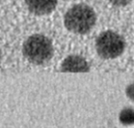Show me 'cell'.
<instances>
[{"label":"cell","instance_id":"obj_8","mask_svg":"<svg viewBox=\"0 0 134 128\" xmlns=\"http://www.w3.org/2000/svg\"><path fill=\"white\" fill-rule=\"evenodd\" d=\"M125 94L131 100V102H134V82H131L126 87L125 89Z\"/></svg>","mask_w":134,"mask_h":128},{"label":"cell","instance_id":"obj_5","mask_svg":"<svg viewBox=\"0 0 134 128\" xmlns=\"http://www.w3.org/2000/svg\"><path fill=\"white\" fill-rule=\"evenodd\" d=\"M28 10L37 16L48 15L54 11L58 0H25Z\"/></svg>","mask_w":134,"mask_h":128},{"label":"cell","instance_id":"obj_4","mask_svg":"<svg viewBox=\"0 0 134 128\" xmlns=\"http://www.w3.org/2000/svg\"><path fill=\"white\" fill-rule=\"evenodd\" d=\"M90 70V64L86 59L75 54L65 58L60 65V71L64 72H88Z\"/></svg>","mask_w":134,"mask_h":128},{"label":"cell","instance_id":"obj_9","mask_svg":"<svg viewBox=\"0 0 134 128\" xmlns=\"http://www.w3.org/2000/svg\"><path fill=\"white\" fill-rule=\"evenodd\" d=\"M0 61H1V53H0Z\"/></svg>","mask_w":134,"mask_h":128},{"label":"cell","instance_id":"obj_2","mask_svg":"<svg viewBox=\"0 0 134 128\" xmlns=\"http://www.w3.org/2000/svg\"><path fill=\"white\" fill-rule=\"evenodd\" d=\"M54 49L48 38L41 34L28 37L23 44V54L31 63L40 65L52 58Z\"/></svg>","mask_w":134,"mask_h":128},{"label":"cell","instance_id":"obj_3","mask_svg":"<svg viewBox=\"0 0 134 128\" xmlns=\"http://www.w3.org/2000/svg\"><path fill=\"white\" fill-rule=\"evenodd\" d=\"M123 37L112 30L103 31L96 39L95 48L98 55L103 60H113L120 57L125 50Z\"/></svg>","mask_w":134,"mask_h":128},{"label":"cell","instance_id":"obj_1","mask_svg":"<svg viewBox=\"0 0 134 128\" xmlns=\"http://www.w3.org/2000/svg\"><path fill=\"white\" fill-rule=\"evenodd\" d=\"M97 21L94 9L87 4H77L69 9L64 16L66 29L75 34L88 33Z\"/></svg>","mask_w":134,"mask_h":128},{"label":"cell","instance_id":"obj_7","mask_svg":"<svg viewBox=\"0 0 134 128\" xmlns=\"http://www.w3.org/2000/svg\"><path fill=\"white\" fill-rule=\"evenodd\" d=\"M109 4L117 7H122L128 6L132 0H107Z\"/></svg>","mask_w":134,"mask_h":128},{"label":"cell","instance_id":"obj_6","mask_svg":"<svg viewBox=\"0 0 134 128\" xmlns=\"http://www.w3.org/2000/svg\"><path fill=\"white\" fill-rule=\"evenodd\" d=\"M119 121L125 126H131L134 125V108L125 107L119 114Z\"/></svg>","mask_w":134,"mask_h":128}]
</instances>
